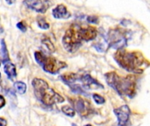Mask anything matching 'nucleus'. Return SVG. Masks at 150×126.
<instances>
[{"label": "nucleus", "mask_w": 150, "mask_h": 126, "mask_svg": "<svg viewBox=\"0 0 150 126\" xmlns=\"http://www.w3.org/2000/svg\"><path fill=\"white\" fill-rule=\"evenodd\" d=\"M37 23H38V25H39V27L40 28H41V29H44V30H46V29H48L49 28V24L45 20V18H42V17H39L38 18V20H37Z\"/></svg>", "instance_id": "nucleus-19"}, {"label": "nucleus", "mask_w": 150, "mask_h": 126, "mask_svg": "<svg viewBox=\"0 0 150 126\" xmlns=\"http://www.w3.org/2000/svg\"><path fill=\"white\" fill-rule=\"evenodd\" d=\"M17 27L21 31V32H25L26 31V25H25V21H21L19 23L17 24Z\"/></svg>", "instance_id": "nucleus-21"}, {"label": "nucleus", "mask_w": 150, "mask_h": 126, "mask_svg": "<svg viewBox=\"0 0 150 126\" xmlns=\"http://www.w3.org/2000/svg\"><path fill=\"white\" fill-rule=\"evenodd\" d=\"M78 81L82 82V87L85 89H103L104 86L100 84L96 79L91 77L90 75L86 74L82 76H79Z\"/></svg>", "instance_id": "nucleus-10"}, {"label": "nucleus", "mask_w": 150, "mask_h": 126, "mask_svg": "<svg viewBox=\"0 0 150 126\" xmlns=\"http://www.w3.org/2000/svg\"><path fill=\"white\" fill-rule=\"evenodd\" d=\"M80 26L78 25H72L65 32L62 38V44L64 48L69 52H76L82 45V38L80 35Z\"/></svg>", "instance_id": "nucleus-5"}, {"label": "nucleus", "mask_w": 150, "mask_h": 126, "mask_svg": "<svg viewBox=\"0 0 150 126\" xmlns=\"http://www.w3.org/2000/svg\"><path fill=\"white\" fill-rule=\"evenodd\" d=\"M32 86L37 99L47 106H53L56 103L64 102V98L51 89L48 83L40 78H34L32 81Z\"/></svg>", "instance_id": "nucleus-3"}, {"label": "nucleus", "mask_w": 150, "mask_h": 126, "mask_svg": "<svg viewBox=\"0 0 150 126\" xmlns=\"http://www.w3.org/2000/svg\"><path fill=\"white\" fill-rule=\"evenodd\" d=\"M0 126H7V120L3 118H0Z\"/></svg>", "instance_id": "nucleus-24"}, {"label": "nucleus", "mask_w": 150, "mask_h": 126, "mask_svg": "<svg viewBox=\"0 0 150 126\" xmlns=\"http://www.w3.org/2000/svg\"><path fill=\"white\" fill-rule=\"evenodd\" d=\"M13 86H14L15 90L20 95L25 94L26 91V84L23 82H14Z\"/></svg>", "instance_id": "nucleus-16"}, {"label": "nucleus", "mask_w": 150, "mask_h": 126, "mask_svg": "<svg viewBox=\"0 0 150 126\" xmlns=\"http://www.w3.org/2000/svg\"><path fill=\"white\" fill-rule=\"evenodd\" d=\"M0 66H1V61H0Z\"/></svg>", "instance_id": "nucleus-29"}, {"label": "nucleus", "mask_w": 150, "mask_h": 126, "mask_svg": "<svg viewBox=\"0 0 150 126\" xmlns=\"http://www.w3.org/2000/svg\"><path fill=\"white\" fill-rule=\"evenodd\" d=\"M5 99L3 96H0V109H2L3 107H4L5 105Z\"/></svg>", "instance_id": "nucleus-23"}, {"label": "nucleus", "mask_w": 150, "mask_h": 126, "mask_svg": "<svg viewBox=\"0 0 150 126\" xmlns=\"http://www.w3.org/2000/svg\"><path fill=\"white\" fill-rule=\"evenodd\" d=\"M79 31H80V35H81L83 41L93 40L98 35V31L93 26H87V27H81L80 26Z\"/></svg>", "instance_id": "nucleus-11"}, {"label": "nucleus", "mask_w": 150, "mask_h": 126, "mask_svg": "<svg viewBox=\"0 0 150 126\" xmlns=\"http://www.w3.org/2000/svg\"><path fill=\"white\" fill-rule=\"evenodd\" d=\"M24 4L29 9L39 13H45L53 4L50 0H25Z\"/></svg>", "instance_id": "nucleus-8"}, {"label": "nucleus", "mask_w": 150, "mask_h": 126, "mask_svg": "<svg viewBox=\"0 0 150 126\" xmlns=\"http://www.w3.org/2000/svg\"><path fill=\"white\" fill-rule=\"evenodd\" d=\"M42 43L47 47V49H48V51H49L50 53H54V52L55 51L54 44L50 41V39H49L48 38L44 37V38L42 39Z\"/></svg>", "instance_id": "nucleus-18"}, {"label": "nucleus", "mask_w": 150, "mask_h": 126, "mask_svg": "<svg viewBox=\"0 0 150 126\" xmlns=\"http://www.w3.org/2000/svg\"><path fill=\"white\" fill-rule=\"evenodd\" d=\"M0 81H1V74H0Z\"/></svg>", "instance_id": "nucleus-28"}, {"label": "nucleus", "mask_w": 150, "mask_h": 126, "mask_svg": "<svg viewBox=\"0 0 150 126\" xmlns=\"http://www.w3.org/2000/svg\"><path fill=\"white\" fill-rule=\"evenodd\" d=\"M69 102L72 103L74 110L83 118H87L93 113V109L91 103L83 98L69 99Z\"/></svg>", "instance_id": "nucleus-7"}, {"label": "nucleus", "mask_w": 150, "mask_h": 126, "mask_svg": "<svg viewBox=\"0 0 150 126\" xmlns=\"http://www.w3.org/2000/svg\"><path fill=\"white\" fill-rule=\"evenodd\" d=\"M4 73L7 75L8 78L10 80H14L17 76V72H16V67L13 63L8 61L4 64Z\"/></svg>", "instance_id": "nucleus-13"}, {"label": "nucleus", "mask_w": 150, "mask_h": 126, "mask_svg": "<svg viewBox=\"0 0 150 126\" xmlns=\"http://www.w3.org/2000/svg\"><path fill=\"white\" fill-rule=\"evenodd\" d=\"M84 126H92L91 125H84Z\"/></svg>", "instance_id": "nucleus-27"}, {"label": "nucleus", "mask_w": 150, "mask_h": 126, "mask_svg": "<svg viewBox=\"0 0 150 126\" xmlns=\"http://www.w3.org/2000/svg\"><path fill=\"white\" fill-rule=\"evenodd\" d=\"M5 1H6V3H7L8 4H12L15 3L16 0H5Z\"/></svg>", "instance_id": "nucleus-25"}, {"label": "nucleus", "mask_w": 150, "mask_h": 126, "mask_svg": "<svg viewBox=\"0 0 150 126\" xmlns=\"http://www.w3.org/2000/svg\"><path fill=\"white\" fill-rule=\"evenodd\" d=\"M114 60L122 68L134 74L143 73V67L146 68L149 65L142 53L137 51L129 52L124 48L118 49L114 54Z\"/></svg>", "instance_id": "nucleus-1"}, {"label": "nucleus", "mask_w": 150, "mask_h": 126, "mask_svg": "<svg viewBox=\"0 0 150 126\" xmlns=\"http://www.w3.org/2000/svg\"><path fill=\"white\" fill-rule=\"evenodd\" d=\"M130 108L128 105H122L114 110V114L118 118L119 126H128L130 120Z\"/></svg>", "instance_id": "nucleus-9"}, {"label": "nucleus", "mask_w": 150, "mask_h": 126, "mask_svg": "<svg viewBox=\"0 0 150 126\" xmlns=\"http://www.w3.org/2000/svg\"><path fill=\"white\" fill-rule=\"evenodd\" d=\"M78 78H79V75L77 74H73V73L65 74L61 76L62 81L68 86L72 83H75L76 81H78Z\"/></svg>", "instance_id": "nucleus-14"}, {"label": "nucleus", "mask_w": 150, "mask_h": 126, "mask_svg": "<svg viewBox=\"0 0 150 126\" xmlns=\"http://www.w3.org/2000/svg\"><path fill=\"white\" fill-rule=\"evenodd\" d=\"M62 112H63L66 116L70 117V118H73V117L75 116V114H76V111L74 110V108L70 107L69 105H65V106H63V107L62 108Z\"/></svg>", "instance_id": "nucleus-17"}, {"label": "nucleus", "mask_w": 150, "mask_h": 126, "mask_svg": "<svg viewBox=\"0 0 150 126\" xmlns=\"http://www.w3.org/2000/svg\"><path fill=\"white\" fill-rule=\"evenodd\" d=\"M108 43L109 47H112L114 49L124 48L127 45V38L123 31L120 29H112L108 33Z\"/></svg>", "instance_id": "nucleus-6"}, {"label": "nucleus", "mask_w": 150, "mask_h": 126, "mask_svg": "<svg viewBox=\"0 0 150 126\" xmlns=\"http://www.w3.org/2000/svg\"><path fill=\"white\" fill-rule=\"evenodd\" d=\"M34 59L36 62L42 67L44 71L53 75L57 74L61 69L65 68L67 67V64L65 62L60 61L51 56L47 57L43 53L39 51L34 53Z\"/></svg>", "instance_id": "nucleus-4"}, {"label": "nucleus", "mask_w": 150, "mask_h": 126, "mask_svg": "<svg viewBox=\"0 0 150 126\" xmlns=\"http://www.w3.org/2000/svg\"><path fill=\"white\" fill-rule=\"evenodd\" d=\"M53 17L58 19H67L71 17V14L68 11L67 7L63 4H58L52 11Z\"/></svg>", "instance_id": "nucleus-12"}, {"label": "nucleus", "mask_w": 150, "mask_h": 126, "mask_svg": "<svg viewBox=\"0 0 150 126\" xmlns=\"http://www.w3.org/2000/svg\"><path fill=\"white\" fill-rule=\"evenodd\" d=\"M72 126H77L76 124H72Z\"/></svg>", "instance_id": "nucleus-26"}, {"label": "nucleus", "mask_w": 150, "mask_h": 126, "mask_svg": "<svg viewBox=\"0 0 150 126\" xmlns=\"http://www.w3.org/2000/svg\"><path fill=\"white\" fill-rule=\"evenodd\" d=\"M92 96H93V100L95 101V103H96L97 104H103V103H105V98H104L103 96H101L100 95L94 94Z\"/></svg>", "instance_id": "nucleus-20"}, {"label": "nucleus", "mask_w": 150, "mask_h": 126, "mask_svg": "<svg viewBox=\"0 0 150 126\" xmlns=\"http://www.w3.org/2000/svg\"><path fill=\"white\" fill-rule=\"evenodd\" d=\"M0 54L2 57V62L3 63H6L10 61V57H9V53L7 50V46L6 44L4 42V39L1 40V49H0Z\"/></svg>", "instance_id": "nucleus-15"}, {"label": "nucleus", "mask_w": 150, "mask_h": 126, "mask_svg": "<svg viewBox=\"0 0 150 126\" xmlns=\"http://www.w3.org/2000/svg\"><path fill=\"white\" fill-rule=\"evenodd\" d=\"M87 20H88V22H90V23H98V17H96V16H94V15L89 16V17L87 18Z\"/></svg>", "instance_id": "nucleus-22"}, {"label": "nucleus", "mask_w": 150, "mask_h": 126, "mask_svg": "<svg viewBox=\"0 0 150 126\" xmlns=\"http://www.w3.org/2000/svg\"><path fill=\"white\" fill-rule=\"evenodd\" d=\"M105 81L120 96H128L133 98L136 94V77L127 75L120 77L115 72L105 74Z\"/></svg>", "instance_id": "nucleus-2"}]
</instances>
